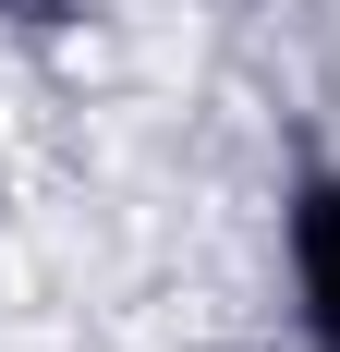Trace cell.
<instances>
[{
  "label": "cell",
  "mask_w": 340,
  "mask_h": 352,
  "mask_svg": "<svg viewBox=\"0 0 340 352\" xmlns=\"http://www.w3.org/2000/svg\"><path fill=\"white\" fill-rule=\"evenodd\" d=\"M304 292H316V340L340 352V182L304 207Z\"/></svg>",
  "instance_id": "1"
}]
</instances>
